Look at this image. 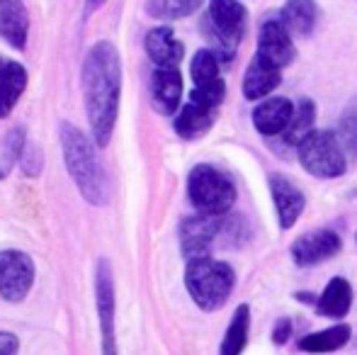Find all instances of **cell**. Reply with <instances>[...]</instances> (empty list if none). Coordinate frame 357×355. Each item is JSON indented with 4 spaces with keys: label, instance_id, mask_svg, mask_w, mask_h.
<instances>
[{
    "label": "cell",
    "instance_id": "obj_1",
    "mask_svg": "<svg viewBox=\"0 0 357 355\" xmlns=\"http://www.w3.org/2000/svg\"><path fill=\"white\" fill-rule=\"evenodd\" d=\"M80 83H83L85 114L93 129V142L105 149L112 139L119 114V98H122V61L112 42H98L88 49Z\"/></svg>",
    "mask_w": 357,
    "mask_h": 355
},
{
    "label": "cell",
    "instance_id": "obj_23",
    "mask_svg": "<svg viewBox=\"0 0 357 355\" xmlns=\"http://www.w3.org/2000/svg\"><path fill=\"white\" fill-rule=\"evenodd\" d=\"M350 326L348 324H338V326H331L324 328V331H316V333H306L304 338H299V351L304 353H335L350 341Z\"/></svg>",
    "mask_w": 357,
    "mask_h": 355
},
{
    "label": "cell",
    "instance_id": "obj_32",
    "mask_svg": "<svg viewBox=\"0 0 357 355\" xmlns=\"http://www.w3.org/2000/svg\"><path fill=\"white\" fill-rule=\"evenodd\" d=\"M289 336H291V322L287 317L278 319V324H275V328H273V341L278 343V346H282Z\"/></svg>",
    "mask_w": 357,
    "mask_h": 355
},
{
    "label": "cell",
    "instance_id": "obj_7",
    "mask_svg": "<svg viewBox=\"0 0 357 355\" xmlns=\"http://www.w3.org/2000/svg\"><path fill=\"white\" fill-rule=\"evenodd\" d=\"M34 261L24 251H0V297L5 302H22L34 285Z\"/></svg>",
    "mask_w": 357,
    "mask_h": 355
},
{
    "label": "cell",
    "instance_id": "obj_26",
    "mask_svg": "<svg viewBox=\"0 0 357 355\" xmlns=\"http://www.w3.org/2000/svg\"><path fill=\"white\" fill-rule=\"evenodd\" d=\"M221 66H226V63L216 49H199L192 56V63H190V76H192L195 86L221 78Z\"/></svg>",
    "mask_w": 357,
    "mask_h": 355
},
{
    "label": "cell",
    "instance_id": "obj_3",
    "mask_svg": "<svg viewBox=\"0 0 357 355\" xmlns=\"http://www.w3.org/2000/svg\"><path fill=\"white\" fill-rule=\"evenodd\" d=\"M236 285V273L229 263L212 256L190 258L185 270V287L202 312H216L226 304Z\"/></svg>",
    "mask_w": 357,
    "mask_h": 355
},
{
    "label": "cell",
    "instance_id": "obj_25",
    "mask_svg": "<svg viewBox=\"0 0 357 355\" xmlns=\"http://www.w3.org/2000/svg\"><path fill=\"white\" fill-rule=\"evenodd\" d=\"M202 5L204 0H149L146 10H149L151 17L173 22V20H183L195 15Z\"/></svg>",
    "mask_w": 357,
    "mask_h": 355
},
{
    "label": "cell",
    "instance_id": "obj_16",
    "mask_svg": "<svg viewBox=\"0 0 357 355\" xmlns=\"http://www.w3.org/2000/svg\"><path fill=\"white\" fill-rule=\"evenodd\" d=\"M146 54L149 59L155 63V66H178L185 56V47L178 37H175L173 27L168 24H160V27H153L149 34H146Z\"/></svg>",
    "mask_w": 357,
    "mask_h": 355
},
{
    "label": "cell",
    "instance_id": "obj_35",
    "mask_svg": "<svg viewBox=\"0 0 357 355\" xmlns=\"http://www.w3.org/2000/svg\"><path fill=\"white\" fill-rule=\"evenodd\" d=\"M0 66H3V59H0Z\"/></svg>",
    "mask_w": 357,
    "mask_h": 355
},
{
    "label": "cell",
    "instance_id": "obj_34",
    "mask_svg": "<svg viewBox=\"0 0 357 355\" xmlns=\"http://www.w3.org/2000/svg\"><path fill=\"white\" fill-rule=\"evenodd\" d=\"M85 3H88V10H98L105 5V0H85Z\"/></svg>",
    "mask_w": 357,
    "mask_h": 355
},
{
    "label": "cell",
    "instance_id": "obj_24",
    "mask_svg": "<svg viewBox=\"0 0 357 355\" xmlns=\"http://www.w3.org/2000/svg\"><path fill=\"white\" fill-rule=\"evenodd\" d=\"M248 331H250V307L248 304H241L234 312L226 328V336L221 341L219 355H241L245 351V343H248Z\"/></svg>",
    "mask_w": 357,
    "mask_h": 355
},
{
    "label": "cell",
    "instance_id": "obj_15",
    "mask_svg": "<svg viewBox=\"0 0 357 355\" xmlns=\"http://www.w3.org/2000/svg\"><path fill=\"white\" fill-rule=\"evenodd\" d=\"M296 103H291L289 98L275 95V98L260 100L253 107V127L258 129L263 137H282L284 129L289 127L291 117H294Z\"/></svg>",
    "mask_w": 357,
    "mask_h": 355
},
{
    "label": "cell",
    "instance_id": "obj_31",
    "mask_svg": "<svg viewBox=\"0 0 357 355\" xmlns=\"http://www.w3.org/2000/svg\"><path fill=\"white\" fill-rule=\"evenodd\" d=\"M20 166H22L24 176L29 178H37L42 173V166H44V156H42V149L37 144H24V151L20 156Z\"/></svg>",
    "mask_w": 357,
    "mask_h": 355
},
{
    "label": "cell",
    "instance_id": "obj_13",
    "mask_svg": "<svg viewBox=\"0 0 357 355\" xmlns=\"http://www.w3.org/2000/svg\"><path fill=\"white\" fill-rule=\"evenodd\" d=\"M280 83H282V68L255 52L243 73V98L250 103H260L270 98V93L278 90Z\"/></svg>",
    "mask_w": 357,
    "mask_h": 355
},
{
    "label": "cell",
    "instance_id": "obj_6",
    "mask_svg": "<svg viewBox=\"0 0 357 355\" xmlns=\"http://www.w3.org/2000/svg\"><path fill=\"white\" fill-rule=\"evenodd\" d=\"M188 197L202 214H229L236 202V185L221 168L197 163L188 176Z\"/></svg>",
    "mask_w": 357,
    "mask_h": 355
},
{
    "label": "cell",
    "instance_id": "obj_28",
    "mask_svg": "<svg viewBox=\"0 0 357 355\" xmlns=\"http://www.w3.org/2000/svg\"><path fill=\"white\" fill-rule=\"evenodd\" d=\"M338 137H340V142H343L345 151L357 158V95L345 105L343 114H340Z\"/></svg>",
    "mask_w": 357,
    "mask_h": 355
},
{
    "label": "cell",
    "instance_id": "obj_10",
    "mask_svg": "<svg viewBox=\"0 0 357 355\" xmlns=\"http://www.w3.org/2000/svg\"><path fill=\"white\" fill-rule=\"evenodd\" d=\"M343 248V239L333 229H316L306 232L291 243V261L299 268H311L335 258Z\"/></svg>",
    "mask_w": 357,
    "mask_h": 355
},
{
    "label": "cell",
    "instance_id": "obj_29",
    "mask_svg": "<svg viewBox=\"0 0 357 355\" xmlns=\"http://www.w3.org/2000/svg\"><path fill=\"white\" fill-rule=\"evenodd\" d=\"M224 98H226V83L221 81V78L202 83V86H195L192 93H190V100H192V103L204 105V107H209V109H216V112H219Z\"/></svg>",
    "mask_w": 357,
    "mask_h": 355
},
{
    "label": "cell",
    "instance_id": "obj_12",
    "mask_svg": "<svg viewBox=\"0 0 357 355\" xmlns=\"http://www.w3.org/2000/svg\"><path fill=\"white\" fill-rule=\"evenodd\" d=\"M180 100H183V73L178 66H155L153 76H151V103H153L155 112L175 114L180 109Z\"/></svg>",
    "mask_w": 357,
    "mask_h": 355
},
{
    "label": "cell",
    "instance_id": "obj_14",
    "mask_svg": "<svg viewBox=\"0 0 357 355\" xmlns=\"http://www.w3.org/2000/svg\"><path fill=\"white\" fill-rule=\"evenodd\" d=\"M270 195H273L275 212H278V222L282 229H291L296 224V219L301 217L306 207V197L289 178L280 176V173H270L268 178Z\"/></svg>",
    "mask_w": 357,
    "mask_h": 355
},
{
    "label": "cell",
    "instance_id": "obj_30",
    "mask_svg": "<svg viewBox=\"0 0 357 355\" xmlns=\"http://www.w3.org/2000/svg\"><path fill=\"white\" fill-rule=\"evenodd\" d=\"M248 224H245V217H241V214H231V217H224V227H221V243L224 246H243V241L248 239Z\"/></svg>",
    "mask_w": 357,
    "mask_h": 355
},
{
    "label": "cell",
    "instance_id": "obj_2",
    "mask_svg": "<svg viewBox=\"0 0 357 355\" xmlns=\"http://www.w3.org/2000/svg\"><path fill=\"white\" fill-rule=\"evenodd\" d=\"M61 149H63V163H66L68 176L78 185L80 195L90 204H107L109 199V180L102 168V161L98 158L93 142L80 132L78 127L63 122L61 129Z\"/></svg>",
    "mask_w": 357,
    "mask_h": 355
},
{
    "label": "cell",
    "instance_id": "obj_20",
    "mask_svg": "<svg viewBox=\"0 0 357 355\" xmlns=\"http://www.w3.org/2000/svg\"><path fill=\"white\" fill-rule=\"evenodd\" d=\"M27 88V71L17 61H3L0 66V117H8Z\"/></svg>",
    "mask_w": 357,
    "mask_h": 355
},
{
    "label": "cell",
    "instance_id": "obj_27",
    "mask_svg": "<svg viewBox=\"0 0 357 355\" xmlns=\"http://www.w3.org/2000/svg\"><path fill=\"white\" fill-rule=\"evenodd\" d=\"M24 144H27V139H24V127H13L5 134L3 144H0V180L13 171L15 163H20Z\"/></svg>",
    "mask_w": 357,
    "mask_h": 355
},
{
    "label": "cell",
    "instance_id": "obj_11",
    "mask_svg": "<svg viewBox=\"0 0 357 355\" xmlns=\"http://www.w3.org/2000/svg\"><path fill=\"white\" fill-rule=\"evenodd\" d=\"M258 54L265 59H270L273 63H278L280 68L289 66L296 59V47L291 32L284 27V22L280 17H270L260 24L258 32Z\"/></svg>",
    "mask_w": 357,
    "mask_h": 355
},
{
    "label": "cell",
    "instance_id": "obj_8",
    "mask_svg": "<svg viewBox=\"0 0 357 355\" xmlns=\"http://www.w3.org/2000/svg\"><path fill=\"white\" fill-rule=\"evenodd\" d=\"M224 217L226 214L197 212L195 217L183 219V224H180V248H183V256L188 261L190 258L209 256L212 246L219 241Z\"/></svg>",
    "mask_w": 357,
    "mask_h": 355
},
{
    "label": "cell",
    "instance_id": "obj_33",
    "mask_svg": "<svg viewBox=\"0 0 357 355\" xmlns=\"http://www.w3.org/2000/svg\"><path fill=\"white\" fill-rule=\"evenodd\" d=\"M20 341L15 333L10 331H0V355H17Z\"/></svg>",
    "mask_w": 357,
    "mask_h": 355
},
{
    "label": "cell",
    "instance_id": "obj_22",
    "mask_svg": "<svg viewBox=\"0 0 357 355\" xmlns=\"http://www.w3.org/2000/svg\"><path fill=\"white\" fill-rule=\"evenodd\" d=\"M316 114H319V109H316L314 100L301 98L299 103H296L294 117H291L289 127H287L284 134H282L284 146L299 149V144L304 142V139L309 137V134L316 129Z\"/></svg>",
    "mask_w": 357,
    "mask_h": 355
},
{
    "label": "cell",
    "instance_id": "obj_21",
    "mask_svg": "<svg viewBox=\"0 0 357 355\" xmlns=\"http://www.w3.org/2000/svg\"><path fill=\"white\" fill-rule=\"evenodd\" d=\"M316 15H319L316 0H287L282 10H280V20L294 39H304L314 32Z\"/></svg>",
    "mask_w": 357,
    "mask_h": 355
},
{
    "label": "cell",
    "instance_id": "obj_5",
    "mask_svg": "<svg viewBox=\"0 0 357 355\" xmlns=\"http://www.w3.org/2000/svg\"><path fill=\"white\" fill-rule=\"evenodd\" d=\"M299 163L309 176L333 180L348 171V151L343 142L331 129H314L296 149Z\"/></svg>",
    "mask_w": 357,
    "mask_h": 355
},
{
    "label": "cell",
    "instance_id": "obj_18",
    "mask_svg": "<svg viewBox=\"0 0 357 355\" xmlns=\"http://www.w3.org/2000/svg\"><path fill=\"white\" fill-rule=\"evenodd\" d=\"M214 119H216V109H209V107H204V105H197V103H192V100H188V103L180 107L173 127L180 139L195 142V139L204 137V134L212 129Z\"/></svg>",
    "mask_w": 357,
    "mask_h": 355
},
{
    "label": "cell",
    "instance_id": "obj_9",
    "mask_svg": "<svg viewBox=\"0 0 357 355\" xmlns=\"http://www.w3.org/2000/svg\"><path fill=\"white\" fill-rule=\"evenodd\" d=\"M95 302L102 331V355H119L117 333H114V275L107 258H100L95 270Z\"/></svg>",
    "mask_w": 357,
    "mask_h": 355
},
{
    "label": "cell",
    "instance_id": "obj_17",
    "mask_svg": "<svg viewBox=\"0 0 357 355\" xmlns=\"http://www.w3.org/2000/svg\"><path fill=\"white\" fill-rule=\"evenodd\" d=\"M29 15L24 0H0V37L22 52L27 47Z\"/></svg>",
    "mask_w": 357,
    "mask_h": 355
},
{
    "label": "cell",
    "instance_id": "obj_19",
    "mask_svg": "<svg viewBox=\"0 0 357 355\" xmlns=\"http://www.w3.org/2000/svg\"><path fill=\"white\" fill-rule=\"evenodd\" d=\"M350 307H353V287L345 278H333L316 299V312L328 319H343Z\"/></svg>",
    "mask_w": 357,
    "mask_h": 355
},
{
    "label": "cell",
    "instance_id": "obj_4",
    "mask_svg": "<svg viewBox=\"0 0 357 355\" xmlns=\"http://www.w3.org/2000/svg\"><path fill=\"white\" fill-rule=\"evenodd\" d=\"M245 27H248V10L241 0H209L207 15L202 20V32L224 63L236 56V49L243 42Z\"/></svg>",
    "mask_w": 357,
    "mask_h": 355
}]
</instances>
